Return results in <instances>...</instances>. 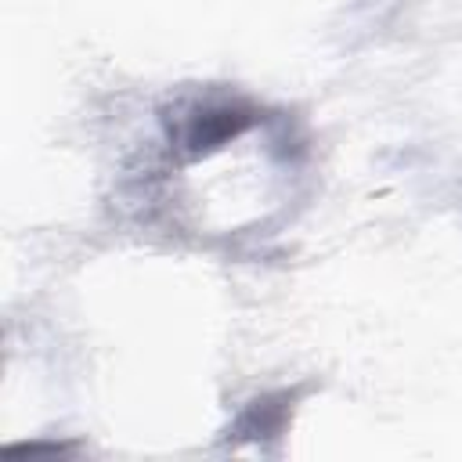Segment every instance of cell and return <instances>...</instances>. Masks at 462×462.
<instances>
[{
  "label": "cell",
  "mask_w": 462,
  "mask_h": 462,
  "mask_svg": "<svg viewBox=\"0 0 462 462\" xmlns=\"http://www.w3.org/2000/svg\"><path fill=\"white\" fill-rule=\"evenodd\" d=\"M249 123H253V116L242 105H202L195 116H188L180 141L188 152H209L231 137H238Z\"/></svg>",
  "instance_id": "obj_1"
}]
</instances>
